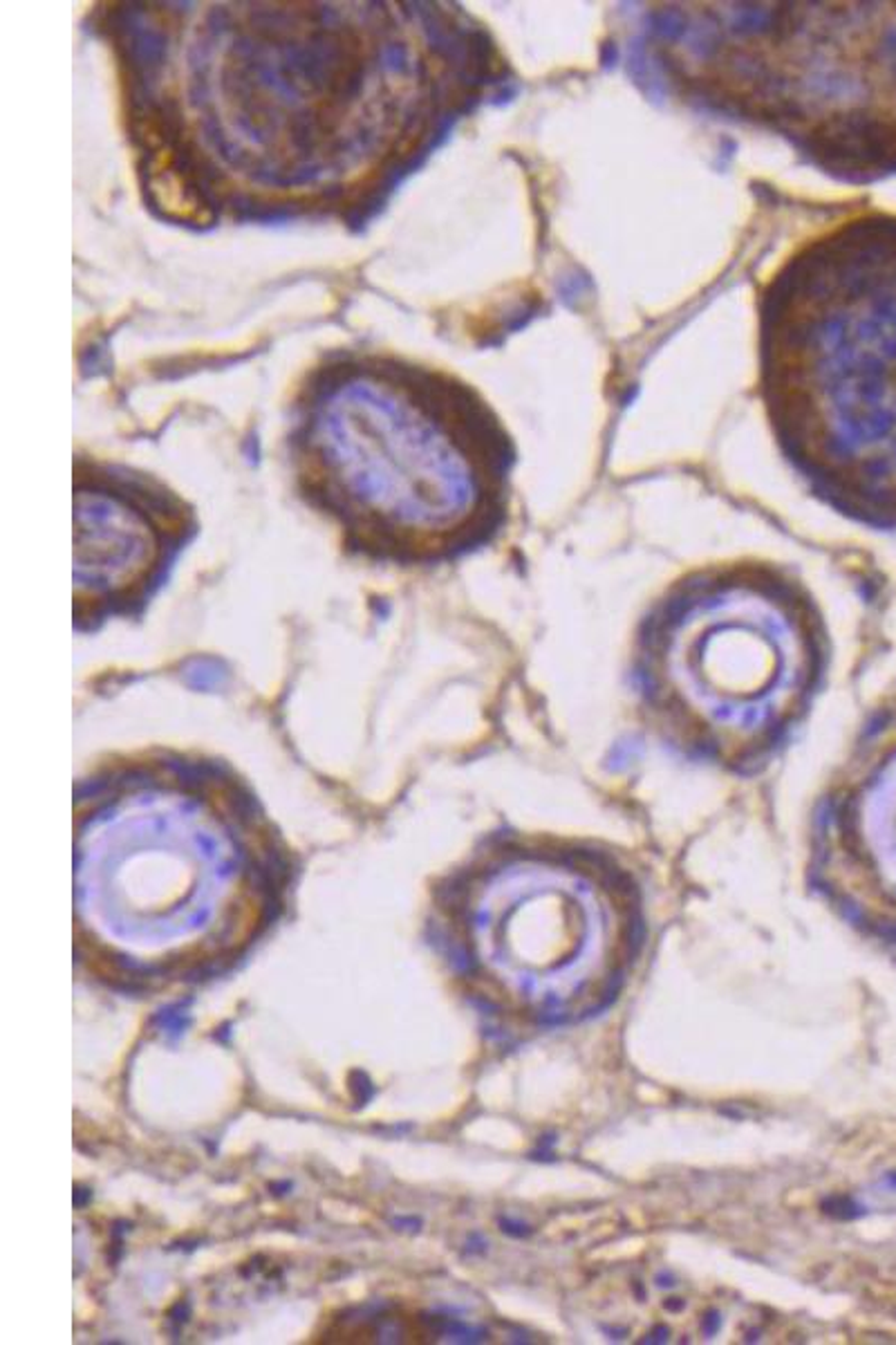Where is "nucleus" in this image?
<instances>
[{"mask_svg": "<svg viewBox=\"0 0 896 1345\" xmlns=\"http://www.w3.org/2000/svg\"><path fill=\"white\" fill-rule=\"evenodd\" d=\"M195 534L193 509L149 476L77 463L75 621L95 630L147 608Z\"/></svg>", "mask_w": 896, "mask_h": 1345, "instance_id": "4", "label": "nucleus"}, {"mask_svg": "<svg viewBox=\"0 0 896 1345\" xmlns=\"http://www.w3.org/2000/svg\"><path fill=\"white\" fill-rule=\"evenodd\" d=\"M757 393L807 490L896 534V211L829 224L759 287Z\"/></svg>", "mask_w": 896, "mask_h": 1345, "instance_id": "1", "label": "nucleus"}, {"mask_svg": "<svg viewBox=\"0 0 896 1345\" xmlns=\"http://www.w3.org/2000/svg\"><path fill=\"white\" fill-rule=\"evenodd\" d=\"M813 881L847 917L896 935V689L874 704L811 815Z\"/></svg>", "mask_w": 896, "mask_h": 1345, "instance_id": "5", "label": "nucleus"}, {"mask_svg": "<svg viewBox=\"0 0 896 1345\" xmlns=\"http://www.w3.org/2000/svg\"><path fill=\"white\" fill-rule=\"evenodd\" d=\"M400 404L323 413L289 438L303 499L382 563L438 565L484 547L509 511L515 449L468 384L415 366Z\"/></svg>", "mask_w": 896, "mask_h": 1345, "instance_id": "3", "label": "nucleus"}, {"mask_svg": "<svg viewBox=\"0 0 896 1345\" xmlns=\"http://www.w3.org/2000/svg\"><path fill=\"white\" fill-rule=\"evenodd\" d=\"M829 633L789 567L759 558L697 567L641 615L628 682L668 754L731 776L780 756L825 684Z\"/></svg>", "mask_w": 896, "mask_h": 1345, "instance_id": "2", "label": "nucleus"}]
</instances>
